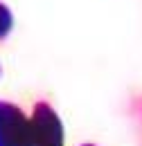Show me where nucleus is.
I'll return each mask as SVG.
<instances>
[{
	"label": "nucleus",
	"instance_id": "20e7f679",
	"mask_svg": "<svg viewBox=\"0 0 142 146\" xmlns=\"http://www.w3.org/2000/svg\"><path fill=\"white\" fill-rule=\"evenodd\" d=\"M84 146H95V144H84Z\"/></svg>",
	"mask_w": 142,
	"mask_h": 146
},
{
	"label": "nucleus",
	"instance_id": "7ed1b4c3",
	"mask_svg": "<svg viewBox=\"0 0 142 146\" xmlns=\"http://www.w3.org/2000/svg\"><path fill=\"white\" fill-rule=\"evenodd\" d=\"M11 27H14V16H11L9 7L0 2V40L11 32Z\"/></svg>",
	"mask_w": 142,
	"mask_h": 146
},
{
	"label": "nucleus",
	"instance_id": "f257e3e1",
	"mask_svg": "<svg viewBox=\"0 0 142 146\" xmlns=\"http://www.w3.org/2000/svg\"><path fill=\"white\" fill-rule=\"evenodd\" d=\"M0 146H34L32 117L9 101H0Z\"/></svg>",
	"mask_w": 142,
	"mask_h": 146
},
{
	"label": "nucleus",
	"instance_id": "f03ea898",
	"mask_svg": "<svg viewBox=\"0 0 142 146\" xmlns=\"http://www.w3.org/2000/svg\"><path fill=\"white\" fill-rule=\"evenodd\" d=\"M34 126V146H63V124L54 108L45 101H38L32 110Z\"/></svg>",
	"mask_w": 142,
	"mask_h": 146
}]
</instances>
